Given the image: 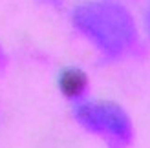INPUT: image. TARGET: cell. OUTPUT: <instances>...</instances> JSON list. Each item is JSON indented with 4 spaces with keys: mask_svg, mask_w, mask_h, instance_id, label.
Segmentation results:
<instances>
[{
    "mask_svg": "<svg viewBox=\"0 0 150 148\" xmlns=\"http://www.w3.org/2000/svg\"><path fill=\"white\" fill-rule=\"evenodd\" d=\"M73 24L104 57H121L136 44L130 11L114 0H95L73 9Z\"/></svg>",
    "mask_w": 150,
    "mask_h": 148,
    "instance_id": "cell-1",
    "label": "cell"
},
{
    "mask_svg": "<svg viewBox=\"0 0 150 148\" xmlns=\"http://www.w3.org/2000/svg\"><path fill=\"white\" fill-rule=\"evenodd\" d=\"M75 119L86 130L106 135L112 143L123 146L132 139V123L123 108L114 102H79L75 106Z\"/></svg>",
    "mask_w": 150,
    "mask_h": 148,
    "instance_id": "cell-2",
    "label": "cell"
},
{
    "mask_svg": "<svg viewBox=\"0 0 150 148\" xmlns=\"http://www.w3.org/2000/svg\"><path fill=\"white\" fill-rule=\"evenodd\" d=\"M88 79L81 70H66L61 75V90L66 97L79 99L86 92Z\"/></svg>",
    "mask_w": 150,
    "mask_h": 148,
    "instance_id": "cell-3",
    "label": "cell"
},
{
    "mask_svg": "<svg viewBox=\"0 0 150 148\" xmlns=\"http://www.w3.org/2000/svg\"><path fill=\"white\" fill-rule=\"evenodd\" d=\"M145 29L150 37V4L146 6V11H145Z\"/></svg>",
    "mask_w": 150,
    "mask_h": 148,
    "instance_id": "cell-4",
    "label": "cell"
},
{
    "mask_svg": "<svg viewBox=\"0 0 150 148\" xmlns=\"http://www.w3.org/2000/svg\"><path fill=\"white\" fill-rule=\"evenodd\" d=\"M6 62H7V58H6V53H4L2 46H0V70H4V68H6Z\"/></svg>",
    "mask_w": 150,
    "mask_h": 148,
    "instance_id": "cell-5",
    "label": "cell"
},
{
    "mask_svg": "<svg viewBox=\"0 0 150 148\" xmlns=\"http://www.w3.org/2000/svg\"><path fill=\"white\" fill-rule=\"evenodd\" d=\"M42 2H46V4H50V6H61L62 0H42Z\"/></svg>",
    "mask_w": 150,
    "mask_h": 148,
    "instance_id": "cell-6",
    "label": "cell"
}]
</instances>
